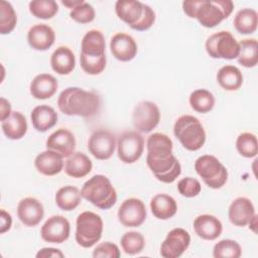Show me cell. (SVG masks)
<instances>
[{
    "mask_svg": "<svg viewBox=\"0 0 258 258\" xmlns=\"http://www.w3.org/2000/svg\"><path fill=\"white\" fill-rule=\"evenodd\" d=\"M59 111L68 116L91 118L101 107V99L95 93L79 87H69L61 91L57 98Z\"/></svg>",
    "mask_w": 258,
    "mask_h": 258,
    "instance_id": "cell-1",
    "label": "cell"
},
{
    "mask_svg": "<svg viewBox=\"0 0 258 258\" xmlns=\"http://www.w3.org/2000/svg\"><path fill=\"white\" fill-rule=\"evenodd\" d=\"M234 9L230 0H190L182 2L183 12L190 18H197L200 24L213 28L228 18Z\"/></svg>",
    "mask_w": 258,
    "mask_h": 258,
    "instance_id": "cell-2",
    "label": "cell"
},
{
    "mask_svg": "<svg viewBox=\"0 0 258 258\" xmlns=\"http://www.w3.org/2000/svg\"><path fill=\"white\" fill-rule=\"evenodd\" d=\"M115 11L122 21L137 31L149 29L156 18L150 6L135 0H118L115 4Z\"/></svg>",
    "mask_w": 258,
    "mask_h": 258,
    "instance_id": "cell-3",
    "label": "cell"
},
{
    "mask_svg": "<svg viewBox=\"0 0 258 258\" xmlns=\"http://www.w3.org/2000/svg\"><path fill=\"white\" fill-rule=\"evenodd\" d=\"M82 197L101 210L111 209L117 202V192L110 179L96 174L88 179L81 189Z\"/></svg>",
    "mask_w": 258,
    "mask_h": 258,
    "instance_id": "cell-4",
    "label": "cell"
},
{
    "mask_svg": "<svg viewBox=\"0 0 258 258\" xmlns=\"http://www.w3.org/2000/svg\"><path fill=\"white\" fill-rule=\"evenodd\" d=\"M173 134L189 151L201 149L206 142L204 126L197 117L191 115H182L177 118L173 126Z\"/></svg>",
    "mask_w": 258,
    "mask_h": 258,
    "instance_id": "cell-5",
    "label": "cell"
},
{
    "mask_svg": "<svg viewBox=\"0 0 258 258\" xmlns=\"http://www.w3.org/2000/svg\"><path fill=\"white\" fill-rule=\"evenodd\" d=\"M103 220L96 213L86 211L81 213L76 221L75 238L83 248H91L102 237Z\"/></svg>",
    "mask_w": 258,
    "mask_h": 258,
    "instance_id": "cell-6",
    "label": "cell"
},
{
    "mask_svg": "<svg viewBox=\"0 0 258 258\" xmlns=\"http://www.w3.org/2000/svg\"><path fill=\"white\" fill-rule=\"evenodd\" d=\"M195 169L211 188H221L227 182L228 170L214 155L205 154L200 156L195 162Z\"/></svg>",
    "mask_w": 258,
    "mask_h": 258,
    "instance_id": "cell-7",
    "label": "cell"
},
{
    "mask_svg": "<svg viewBox=\"0 0 258 258\" xmlns=\"http://www.w3.org/2000/svg\"><path fill=\"white\" fill-rule=\"evenodd\" d=\"M206 50L213 58L234 59L239 54V42L229 31H219L208 37Z\"/></svg>",
    "mask_w": 258,
    "mask_h": 258,
    "instance_id": "cell-8",
    "label": "cell"
},
{
    "mask_svg": "<svg viewBox=\"0 0 258 258\" xmlns=\"http://www.w3.org/2000/svg\"><path fill=\"white\" fill-rule=\"evenodd\" d=\"M144 150V138L138 131H126L117 141L118 157L124 163H134L142 155Z\"/></svg>",
    "mask_w": 258,
    "mask_h": 258,
    "instance_id": "cell-9",
    "label": "cell"
},
{
    "mask_svg": "<svg viewBox=\"0 0 258 258\" xmlns=\"http://www.w3.org/2000/svg\"><path fill=\"white\" fill-rule=\"evenodd\" d=\"M160 121L158 106L151 101L138 103L132 113V123L137 131L142 133L151 132Z\"/></svg>",
    "mask_w": 258,
    "mask_h": 258,
    "instance_id": "cell-10",
    "label": "cell"
},
{
    "mask_svg": "<svg viewBox=\"0 0 258 258\" xmlns=\"http://www.w3.org/2000/svg\"><path fill=\"white\" fill-rule=\"evenodd\" d=\"M117 146L116 138L108 130L100 129L94 131L88 140L89 152L99 160L109 159Z\"/></svg>",
    "mask_w": 258,
    "mask_h": 258,
    "instance_id": "cell-11",
    "label": "cell"
},
{
    "mask_svg": "<svg viewBox=\"0 0 258 258\" xmlns=\"http://www.w3.org/2000/svg\"><path fill=\"white\" fill-rule=\"evenodd\" d=\"M190 244V235L182 228L172 229L161 243L160 255L164 258L180 257Z\"/></svg>",
    "mask_w": 258,
    "mask_h": 258,
    "instance_id": "cell-12",
    "label": "cell"
},
{
    "mask_svg": "<svg viewBox=\"0 0 258 258\" xmlns=\"http://www.w3.org/2000/svg\"><path fill=\"white\" fill-rule=\"evenodd\" d=\"M146 219L144 203L136 198L125 200L118 209V220L125 227H139Z\"/></svg>",
    "mask_w": 258,
    "mask_h": 258,
    "instance_id": "cell-13",
    "label": "cell"
},
{
    "mask_svg": "<svg viewBox=\"0 0 258 258\" xmlns=\"http://www.w3.org/2000/svg\"><path fill=\"white\" fill-rule=\"evenodd\" d=\"M71 225L68 219L60 215L48 218L40 229V236L48 243L61 244L70 237Z\"/></svg>",
    "mask_w": 258,
    "mask_h": 258,
    "instance_id": "cell-14",
    "label": "cell"
},
{
    "mask_svg": "<svg viewBox=\"0 0 258 258\" xmlns=\"http://www.w3.org/2000/svg\"><path fill=\"white\" fill-rule=\"evenodd\" d=\"M17 216L24 226L35 227L43 219L44 209L37 199L24 198L18 203Z\"/></svg>",
    "mask_w": 258,
    "mask_h": 258,
    "instance_id": "cell-15",
    "label": "cell"
},
{
    "mask_svg": "<svg viewBox=\"0 0 258 258\" xmlns=\"http://www.w3.org/2000/svg\"><path fill=\"white\" fill-rule=\"evenodd\" d=\"M146 161H158L172 155V140L163 133H153L147 138Z\"/></svg>",
    "mask_w": 258,
    "mask_h": 258,
    "instance_id": "cell-16",
    "label": "cell"
},
{
    "mask_svg": "<svg viewBox=\"0 0 258 258\" xmlns=\"http://www.w3.org/2000/svg\"><path fill=\"white\" fill-rule=\"evenodd\" d=\"M110 49L115 58L121 61H129L136 56L137 43L134 38L124 32L113 35L110 41Z\"/></svg>",
    "mask_w": 258,
    "mask_h": 258,
    "instance_id": "cell-17",
    "label": "cell"
},
{
    "mask_svg": "<svg viewBox=\"0 0 258 258\" xmlns=\"http://www.w3.org/2000/svg\"><path fill=\"white\" fill-rule=\"evenodd\" d=\"M76 148V139L74 134L64 128H59L52 132L46 139V149L60 154L62 157L72 155Z\"/></svg>",
    "mask_w": 258,
    "mask_h": 258,
    "instance_id": "cell-18",
    "label": "cell"
},
{
    "mask_svg": "<svg viewBox=\"0 0 258 258\" xmlns=\"http://www.w3.org/2000/svg\"><path fill=\"white\" fill-rule=\"evenodd\" d=\"M254 215V206L252 202L245 197H239L235 199L231 203L228 211L230 222L237 227H244L248 225Z\"/></svg>",
    "mask_w": 258,
    "mask_h": 258,
    "instance_id": "cell-19",
    "label": "cell"
},
{
    "mask_svg": "<svg viewBox=\"0 0 258 258\" xmlns=\"http://www.w3.org/2000/svg\"><path fill=\"white\" fill-rule=\"evenodd\" d=\"M106 42L103 33L97 29L89 30L81 42V55L90 58L105 57Z\"/></svg>",
    "mask_w": 258,
    "mask_h": 258,
    "instance_id": "cell-20",
    "label": "cell"
},
{
    "mask_svg": "<svg viewBox=\"0 0 258 258\" xmlns=\"http://www.w3.org/2000/svg\"><path fill=\"white\" fill-rule=\"evenodd\" d=\"M55 40L54 30L47 24H36L30 27L27 32V41L30 47L35 50H47Z\"/></svg>",
    "mask_w": 258,
    "mask_h": 258,
    "instance_id": "cell-21",
    "label": "cell"
},
{
    "mask_svg": "<svg viewBox=\"0 0 258 258\" xmlns=\"http://www.w3.org/2000/svg\"><path fill=\"white\" fill-rule=\"evenodd\" d=\"M194 229L196 234L208 241L216 240L223 231V225L221 221L213 215H200L194 221Z\"/></svg>",
    "mask_w": 258,
    "mask_h": 258,
    "instance_id": "cell-22",
    "label": "cell"
},
{
    "mask_svg": "<svg viewBox=\"0 0 258 258\" xmlns=\"http://www.w3.org/2000/svg\"><path fill=\"white\" fill-rule=\"evenodd\" d=\"M34 166L38 172L46 176L59 173L63 168V157L55 151L46 149L34 159Z\"/></svg>",
    "mask_w": 258,
    "mask_h": 258,
    "instance_id": "cell-23",
    "label": "cell"
},
{
    "mask_svg": "<svg viewBox=\"0 0 258 258\" xmlns=\"http://www.w3.org/2000/svg\"><path fill=\"white\" fill-rule=\"evenodd\" d=\"M58 83L53 76L49 74H39L31 81L29 91L33 98L45 100L51 98L56 93Z\"/></svg>",
    "mask_w": 258,
    "mask_h": 258,
    "instance_id": "cell-24",
    "label": "cell"
},
{
    "mask_svg": "<svg viewBox=\"0 0 258 258\" xmlns=\"http://www.w3.org/2000/svg\"><path fill=\"white\" fill-rule=\"evenodd\" d=\"M33 128L38 132H46L57 122V113L48 105H39L33 108L30 114Z\"/></svg>",
    "mask_w": 258,
    "mask_h": 258,
    "instance_id": "cell-25",
    "label": "cell"
},
{
    "mask_svg": "<svg viewBox=\"0 0 258 258\" xmlns=\"http://www.w3.org/2000/svg\"><path fill=\"white\" fill-rule=\"evenodd\" d=\"M50 66L58 75H69L76 67L74 52L68 46H58L50 56Z\"/></svg>",
    "mask_w": 258,
    "mask_h": 258,
    "instance_id": "cell-26",
    "label": "cell"
},
{
    "mask_svg": "<svg viewBox=\"0 0 258 258\" xmlns=\"http://www.w3.org/2000/svg\"><path fill=\"white\" fill-rule=\"evenodd\" d=\"M1 128L4 135L8 139L18 140L21 139L27 132V121L22 113L12 111L7 119L1 121Z\"/></svg>",
    "mask_w": 258,
    "mask_h": 258,
    "instance_id": "cell-27",
    "label": "cell"
},
{
    "mask_svg": "<svg viewBox=\"0 0 258 258\" xmlns=\"http://www.w3.org/2000/svg\"><path fill=\"white\" fill-rule=\"evenodd\" d=\"M150 210L158 220H168L176 214L177 205L172 197L166 194H158L151 199Z\"/></svg>",
    "mask_w": 258,
    "mask_h": 258,
    "instance_id": "cell-28",
    "label": "cell"
},
{
    "mask_svg": "<svg viewBox=\"0 0 258 258\" xmlns=\"http://www.w3.org/2000/svg\"><path fill=\"white\" fill-rule=\"evenodd\" d=\"M93 163L91 159L83 152H74L70 155L64 164L66 173L74 178H81L89 174Z\"/></svg>",
    "mask_w": 258,
    "mask_h": 258,
    "instance_id": "cell-29",
    "label": "cell"
},
{
    "mask_svg": "<svg viewBox=\"0 0 258 258\" xmlns=\"http://www.w3.org/2000/svg\"><path fill=\"white\" fill-rule=\"evenodd\" d=\"M217 82L226 91H237L243 84V75L237 67L227 64L218 71Z\"/></svg>",
    "mask_w": 258,
    "mask_h": 258,
    "instance_id": "cell-30",
    "label": "cell"
},
{
    "mask_svg": "<svg viewBox=\"0 0 258 258\" xmlns=\"http://www.w3.org/2000/svg\"><path fill=\"white\" fill-rule=\"evenodd\" d=\"M82 198V194L77 186L64 185L56 191L55 204L60 210L70 212L80 205Z\"/></svg>",
    "mask_w": 258,
    "mask_h": 258,
    "instance_id": "cell-31",
    "label": "cell"
},
{
    "mask_svg": "<svg viewBox=\"0 0 258 258\" xmlns=\"http://www.w3.org/2000/svg\"><path fill=\"white\" fill-rule=\"evenodd\" d=\"M234 26L241 34H251L256 31L258 24L257 12L252 8H244L237 12L234 18Z\"/></svg>",
    "mask_w": 258,
    "mask_h": 258,
    "instance_id": "cell-32",
    "label": "cell"
},
{
    "mask_svg": "<svg viewBox=\"0 0 258 258\" xmlns=\"http://www.w3.org/2000/svg\"><path fill=\"white\" fill-rule=\"evenodd\" d=\"M238 62L245 68H254L258 62V43L257 40L243 39L239 42Z\"/></svg>",
    "mask_w": 258,
    "mask_h": 258,
    "instance_id": "cell-33",
    "label": "cell"
},
{
    "mask_svg": "<svg viewBox=\"0 0 258 258\" xmlns=\"http://www.w3.org/2000/svg\"><path fill=\"white\" fill-rule=\"evenodd\" d=\"M189 105L198 113H208L215 106V97L206 89H198L189 95Z\"/></svg>",
    "mask_w": 258,
    "mask_h": 258,
    "instance_id": "cell-34",
    "label": "cell"
},
{
    "mask_svg": "<svg viewBox=\"0 0 258 258\" xmlns=\"http://www.w3.org/2000/svg\"><path fill=\"white\" fill-rule=\"evenodd\" d=\"M29 12L39 19H50L58 11V5L54 0H33L28 5Z\"/></svg>",
    "mask_w": 258,
    "mask_h": 258,
    "instance_id": "cell-35",
    "label": "cell"
},
{
    "mask_svg": "<svg viewBox=\"0 0 258 258\" xmlns=\"http://www.w3.org/2000/svg\"><path fill=\"white\" fill-rule=\"evenodd\" d=\"M120 244L126 254L136 255L143 251L145 247V239L141 233L130 231L121 237Z\"/></svg>",
    "mask_w": 258,
    "mask_h": 258,
    "instance_id": "cell-36",
    "label": "cell"
},
{
    "mask_svg": "<svg viewBox=\"0 0 258 258\" xmlns=\"http://www.w3.org/2000/svg\"><path fill=\"white\" fill-rule=\"evenodd\" d=\"M17 16L11 3L0 1V33L8 34L13 31L16 26Z\"/></svg>",
    "mask_w": 258,
    "mask_h": 258,
    "instance_id": "cell-37",
    "label": "cell"
},
{
    "mask_svg": "<svg viewBox=\"0 0 258 258\" xmlns=\"http://www.w3.org/2000/svg\"><path fill=\"white\" fill-rule=\"evenodd\" d=\"M241 255V246L231 239L221 240L213 248V256L215 258H239Z\"/></svg>",
    "mask_w": 258,
    "mask_h": 258,
    "instance_id": "cell-38",
    "label": "cell"
},
{
    "mask_svg": "<svg viewBox=\"0 0 258 258\" xmlns=\"http://www.w3.org/2000/svg\"><path fill=\"white\" fill-rule=\"evenodd\" d=\"M236 148H237L238 152L246 158L255 157L258 152L256 136L249 132L241 133L237 137Z\"/></svg>",
    "mask_w": 258,
    "mask_h": 258,
    "instance_id": "cell-39",
    "label": "cell"
},
{
    "mask_svg": "<svg viewBox=\"0 0 258 258\" xmlns=\"http://www.w3.org/2000/svg\"><path fill=\"white\" fill-rule=\"evenodd\" d=\"M70 16L76 22L86 24L92 22L95 19V10L91 4L83 1L80 5L71 10Z\"/></svg>",
    "mask_w": 258,
    "mask_h": 258,
    "instance_id": "cell-40",
    "label": "cell"
},
{
    "mask_svg": "<svg viewBox=\"0 0 258 258\" xmlns=\"http://www.w3.org/2000/svg\"><path fill=\"white\" fill-rule=\"evenodd\" d=\"M177 190L182 197L195 198L201 192L202 185L197 178L187 176V177L181 178L178 181Z\"/></svg>",
    "mask_w": 258,
    "mask_h": 258,
    "instance_id": "cell-41",
    "label": "cell"
},
{
    "mask_svg": "<svg viewBox=\"0 0 258 258\" xmlns=\"http://www.w3.org/2000/svg\"><path fill=\"white\" fill-rule=\"evenodd\" d=\"M106 62H107L106 56L101 58H90V57L80 55V64L83 71L92 76L101 74L106 68Z\"/></svg>",
    "mask_w": 258,
    "mask_h": 258,
    "instance_id": "cell-42",
    "label": "cell"
},
{
    "mask_svg": "<svg viewBox=\"0 0 258 258\" xmlns=\"http://www.w3.org/2000/svg\"><path fill=\"white\" fill-rule=\"evenodd\" d=\"M121 255L118 246L111 242H104L94 249V258H119Z\"/></svg>",
    "mask_w": 258,
    "mask_h": 258,
    "instance_id": "cell-43",
    "label": "cell"
},
{
    "mask_svg": "<svg viewBox=\"0 0 258 258\" xmlns=\"http://www.w3.org/2000/svg\"><path fill=\"white\" fill-rule=\"evenodd\" d=\"M37 258H47V257H51V258H62L64 257L63 253L56 248H52V247H46V248H42L40 249L37 254H36Z\"/></svg>",
    "mask_w": 258,
    "mask_h": 258,
    "instance_id": "cell-44",
    "label": "cell"
},
{
    "mask_svg": "<svg viewBox=\"0 0 258 258\" xmlns=\"http://www.w3.org/2000/svg\"><path fill=\"white\" fill-rule=\"evenodd\" d=\"M12 226L11 215L5 210L0 211V234H4L9 231Z\"/></svg>",
    "mask_w": 258,
    "mask_h": 258,
    "instance_id": "cell-45",
    "label": "cell"
},
{
    "mask_svg": "<svg viewBox=\"0 0 258 258\" xmlns=\"http://www.w3.org/2000/svg\"><path fill=\"white\" fill-rule=\"evenodd\" d=\"M11 113H12L11 105H10L9 101L2 97L0 99V119H1V121H4L5 119H7Z\"/></svg>",
    "mask_w": 258,
    "mask_h": 258,
    "instance_id": "cell-46",
    "label": "cell"
},
{
    "mask_svg": "<svg viewBox=\"0 0 258 258\" xmlns=\"http://www.w3.org/2000/svg\"><path fill=\"white\" fill-rule=\"evenodd\" d=\"M83 2V0H77V1H72V0H69V1H61V4L71 8V9H74L76 6L80 5L81 3Z\"/></svg>",
    "mask_w": 258,
    "mask_h": 258,
    "instance_id": "cell-47",
    "label": "cell"
},
{
    "mask_svg": "<svg viewBox=\"0 0 258 258\" xmlns=\"http://www.w3.org/2000/svg\"><path fill=\"white\" fill-rule=\"evenodd\" d=\"M256 222H257V216H256V214L253 216V218L250 220V222L248 223V225H249V228H251L252 230H253V232H256V230H255V227H256Z\"/></svg>",
    "mask_w": 258,
    "mask_h": 258,
    "instance_id": "cell-48",
    "label": "cell"
}]
</instances>
